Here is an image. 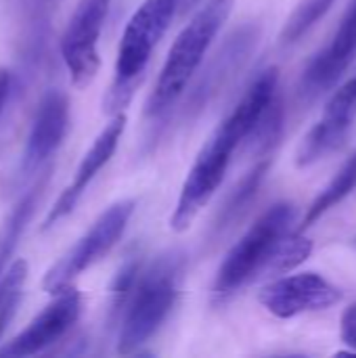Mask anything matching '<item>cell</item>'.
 I'll use <instances>...</instances> for the list:
<instances>
[{"label": "cell", "instance_id": "1", "mask_svg": "<svg viewBox=\"0 0 356 358\" xmlns=\"http://www.w3.org/2000/svg\"><path fill=\"white\" fill-rule=\"evenodd\" d=\"M233 6L235 0H208L180 29L159 71L157 84L147 101L145 113L149 117H162L174 107V103L180 99L191 78L199 69L220 27L231 17Z\"/></svg>", "mask_w": 356, "mask_h": 358}, {"label": "cell", "instance_id": "2", "mask_svg": "<svg viewBox=\"0 0 356 358\" xmlns=\"http://www.w3.org/2000/svg\"><path fill=\"white\" fill-rule=\"evenodd\" d=\"M185 273V256L178 250H170L155 258V262L141 273L134 294L122 317L118 336V352L132 355L168 319L176 304Z\"/></svg>", "mask_w": 356, "mask_h": 358}, {"label": "cell", "instance_id": "3", "mask_svg": "<svg viewBox=\"0 0 356 358\" xmlns=\"http://www.w3.org/2000/svg\"><path fill=\"white\" fill-rule=\"evenodd\" d=\"M176 0H145L128 19L115 59V78L105 96L107 113H122L138 88L147 63L176 17Z\"/></svg>", "mask_w": 356, "mask_h": 358}, {"label": "cell", "instance_id": "4", "mask_svg": "<svg viewBox=\"0 0 356 358\" xmlns=\"http://www.w3.org/2000/svg\"><path fill=\"white\" fill-rule=\"evenodd\" d=\"M250 130L245 124L231 113L206 141L199 149L176 201L174 214L170 218V227L176 233H185L199 212L210 203L214 193L225 180V174L231 166L235 149L248 138Z\"/></svg>", "mask_w": 356, "mask_h": 358}, {"label": "cell", "instance_id": "5", "mask_svg": "<svg viewBox=\"0 0 356 358\" xmlns=\"http://www.w3.org/2000/svg\"><path fill=\"white\" fill-rule=\"evenodd\" d=\"M296 210L292 203H275L266 210L245 235L231 248L225 256L216 281H214V302L225 304L231 300L243 285L260 279V273L277 245V241L290 231Z\"/></svg>", "mask_w": 356, "mask_h": 358}, {"label": "cell", "instance_id": "6", "mask_svg": "<svg viewBox=\"0 0 356 358\" xmlns=\"http://www.w3.org/2000/svg\"><path fill=\"white\" fill-rule=\"evenodd\" d=\"M134 210H136L134 199H122L109 206L94 220V224L76 241V245L48 268L42 281L44 292L52 296L63 287H69L73 279H78L84 271H88L92 264L105 258L111 252V248L122 239Z\"/></svg>", "mask_w": 356, "mask_h": 358}, {"label": "cell", "instance_id": "7", "mask_svg": "<svg viewBox=\"0 0 356 358\" xmlns=\"http://www.w3.org/2000/svg\"><path fill=\"white\" fill-rule=\"evenodd\" d=\"M109 2L111 0H80L61 38V55L71 84L78 88H86L99 71L101 59L97 46Z\"/></svg>", "mask_w": 356, "mask_h": 358}, {"label": "cell", "instance_id": "8", "mask_svg": "<svg viewBox=\"0 0 356 358\" xmlns=\"http://www.w3.org/2000/svg\"><path fill=\"white\" fill-rule=\"evenodd\" d=\"M80 315V292L73 285L63 287L61 292L52 294V300L46 304V308H42L34 317V321L0 350V357L23 358L44 352L48 346L57 344L67 336V331L78 323Z\"/></svg>", "mask_w": 356, "mask_h": 358}, {"label": "cell", "instance_id": "9", "mask_svg": "<svg viewBox=\"0 0 356 358\" xmlns=\"http://www.w3.org/2000/svg\"><path fill=\"white\" fill-rule=\"evenodd\" d=\"M260 304L277 319H294L304 313L325 310L342 300V292L317 273L279 277L262 287Z\"/></svg>", "mask_w": 356, "mask_h": 358}, {"label": "cell", "instance_id": "10", "mask_svg": "<svg viewBox=\"0 0 356 358\" xmlns=\"http://www.w3.org/2000/svg\"><path fill=\"white\" fill-rule=\"evenodd\" d=\"M356 120V76L344 82L327 101L323 117L308 130L296 151V166L308 168L340 149Z\"/></svg>", "mask_w": 356, "mask_h": 358}, {"label": "cell", "instance_id": "11", "mask_svg": "<svg viewBox=\"0 0 356 358\" xmlns=\"http://www.w3.org/2000/svg\"><path fill=\"white\" fill-rule=\"evenodd\" d=\"M67 128H69V99L65 92L52 88L42 96L40 107L36 111L21 155V174L27 176L36 172L42 164H46L65 141Z\"/></svg>", "mask_w": 356, "mask_h": 358}, {"label": "cell", "instance_id": "12", "mask_svg": "<svg viewBox=\"0 0 356 358\" xmlns=\"http://www.w3.org/2000/svg\"><path fill=\"white\" fill-rule=\"evenodd\" d=\"M124 130H126V115L122 111V113H115L111 117V122L101 130V134L94 138V143L90 145V149L82 157V162H80V166H78V170L73 174V180L69 182V187L59 195V199L50 208V212L46 216V222H44V229H50L55 222L63 220L76 208V203L80 201V197L84 195L88 185L97 178V174L113 157Z\"/></svg>", "mask_w": 356, "mask_h": 358}, {"label": "cell", "instance_id": "13", "mask_svg": "<svg viewBox=\"0 0 356 358\" xmlns=\"http://www.w3.org/2000/svg\"><path fill=\"white\" fill-rule=\"evenodd\" d=\"M356 55V0L346 8L329 46L319 50L306 65L302 76V92L317 96L332 88L348 69Z\"/></svg>", "mask_w": 356, "mask_h": 358}, {"label": "cell", "instance_id": "14", "mask_svg": "<svg viewBox=\"0 0 356 358\" xmlns=\"http://www.w3.org/2000/svg\"><path fill=\"white\" fill-rule=\"evenodd\" d=\"M44 185H46V178H40L21 197V201L13 208L10 216L6 218V222L0 229V277L4 275L8 260H10V256H13V252H15V248H17V243L25 231V227H27V222L31 220V216L36 212V203H38V197H40Z\"/></svg>", "mask_w": 356, "mask_h": 358}, {"label": "cell", "instance_id": "15", "mask_svg": "<svg viewBox=\"0 0 356 358\" xmlns=\"http://www.w3.org/2000/svg\"><path fill=\"white\" fill-rule=\"evenodd\" d=\"M356 189V153L353 157L346 159V164L338 170V174L327 182V187L315 197V201L311 203V208L304 214L302 227L300 231H306L308 227H313L317 220H321L332 208H336L338 203H342L353 191Z\"/></svg>", "mask_w": 356, "mask_h": 358}, {"label": "cell", "instance_id": "16", "mask_svg": "<svg viewBox=\"0 0 356 358\" xmlns=\"http://www.w3.org/2000/svg\"><path fill=\"white\" fill-rule=\"evenodd\" d=\"M311 254H313V241L304 237L302 231H287L273 248L260 277L287 275L290 271L306 262Z\"/></svg>", "mask_w": 356, "mask_h": 358}, {"label": "cell", "instance_id": "17", "mask_svg": "<svg viewBox=\"0 0 356 358\" xmlns=\"http://www.w3.org/2000/svg\"><path fill=\"white\" fill-rule=\"evenodd\" d=\"M266 170H269V162H258L241 180L239 185L233 189L231 197L227 199L225 208L220 210L218 214V222H216V231H225L227 227H231L250 206V201L256 197L264 176H266Z\"/></svg>", "mask_w": 356, "mask_h": 358}, {"label": "cell", "instance_id": "18", "mask_svg": "<svg viewBox=\"0 0 356 358\" xmlns=\"http://www.w3.org/2000/svg\"><path fill=\"white\" fill-rule=\"evenodd\" d=\"M25 279H27L25 260H15L10 268H6L4 275L0 277V338L17 313V306L23 296Z\"/></svg>", "mask_w": 356, "mask_h": 358}, {"label": "cell", "instance_id": "19", "mask_svg": "<svg viewBox=\"0 0 356 358\" xmlns=\"http://www.w3.org/2000/svg\"><path fill=\"white\" fill-rule=\"evenodd\" d=\"M336 0H302L281 29V42L294 44L308 34L334 6Z\"/></svg>", "mask_w": 356, "mask_h": 358}, {"label": "cell", "instance_id": "20", "mask_svg": "<svg viewBox=\"0 0 356 358\" xmlns=\"http://www.w3.org/2000/svg\"><path fill=\"white\" fill-rule=\"evenodd\" d=\"M141 273H143V264L138 258H130L120 266V271L111 283V302H109V323L111 325H115L124 317Z\"/></svg>", "mask_w": 356, "mask_h": 358}, {"label": "cell", "instance_id": "21", "mask_svg": "<svg viewBox=\"0 0 356 358\" xmlns=\"http://www.w3.org/2000/svg\"><path fill=\"white\" fill-rule=\"evenodd\" d=\"M283 130V107L279 96H275L271 101V105L266 107V111L262 113L260 122L256 124V128L252 130V134L245 138L250 143V149L264 153L269 149H273V145L279 141Z\"/></svg>", "mask_w": 356, "mask_h": 358}, {"label": "cell", "instance_id": "22", "mask_svg": "<svg viewBox=\"0 0 356 358\" xmlns=\"http://www.w3.org/2000/svg\"><path fill=\"white\" fill-rule=\"evenodd\" d=\"M340 336H342V342L348 348H353V352H356V304L344 310L342 323H340Z\"/></svg>", "mask_w": 356, "mask_h": 358}, {"label": "cell", "instance_id": "23", "mask_svg": "<svg viewBox=\"0 0 356 358\" xmlns=\"http://www.w3.org/2000/svg\"><path fill=\"white\" fill-rule=\"evenodd\" d=\"M10 84H13V78H10V71L8 69H0V115L4 111V105L8 101V94H10Z\"/></svg>", "mask_w": 356, "mask_h": 358}, {"label": "cell", "instance_id": "24", "mask_svg": "<svg viewBox=\"0 0 356 358\" xmlns=\"http://www.w3.org/2000/svg\"><path fill=\"white\" fill-rule=\"evenodd\" d=\"M201 0H176V10L178 13H185V10H191L195 6H199Z\"/></svg>", "mask_w": 356, "mask_h": 358}, {"label": "cell", "instance_id": "25", "mask_svg": "<svg viewBox=\"0 0 356 358\" xmlns=\"http://www.w3.org/2000/svg\"><path fill=\"white\" fill-rule=\"evenodd\" d=\"M48 2H55V0H40V4H48Z\"/></svg>", "mask_w": 356, "mask_h": 358}]
</instances>
